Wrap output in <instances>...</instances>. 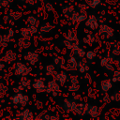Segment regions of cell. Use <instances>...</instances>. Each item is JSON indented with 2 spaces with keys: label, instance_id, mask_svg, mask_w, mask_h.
<instances>
[{
  "label": "cell",
  "instance_id": "obj_12",
  "mask_svg": "<svg viewBox=\"0 0 120 120\" xmlns=\"http://www.w3.org/2000/svg\"><path fill=\"white\" fill-rule=\"evenodd\" d=\"M101 85H102V88H103L105 91H107V90L112 86V83L110 82V81H103L102 83H101Z\"/></svg>",
  "mask_w": 120,
  "mask_h": 120
},
{
  "label": "cell",
  "instance_id": "obj_2",
  "mask_svg": "<svg viewBox=\"0 0 120 120\" xmlns=\"http://www.w3.org/2000/svg\"><path fill=\"white\" fill-rule=\"evenodd\" d=\"M16 58H17L16 53L13 51L9 50V51H7L5 52V54L2 57V61L6 62V63H12V62H14L16 60Z\"/></svg>",
  "mask_w": 120,
  "mask_h": 120
},
{
  "label": "cell",
  "instance_id": "obj_1",
  "mask_svg": "<svg viewBox=\"0 0 120 120\" xmlns=\"http://www.w3.org/2000/svg\"><path fill=\"white\" fill-rule=\"evenodd\" d=\"M31 71V68L26 67L22 62H18L14 67V74L16 76H26Z\"/></svg>",
  "mask_w": 120,
  "mask_h": 120
},
{
  "label": "cell",
  "instance_id": "obj_17",
  "mask_svg": "<svg viewBox=\"0 0 120 120\" xmlns=\"http://www.w3.org/2000/svg\"><path fill=\"white\" fill-rule=\"evenodd\" d=\"M45 8H46V9H47L48 11H50V10H52V6H51L50 4H47Z\"/></svg>",
  "mask_w": 120,
  "mask_h": 120
},
{
  "label": "cell",
  "instance_id": "obj_16",
  "mask_svg": "<svg viewBox=\"0 0 120 120\" xmlns=\"http://www.w3.org/2000/svg\"><path fill=\"white\" fill-rule=\"evenodd\" d=\"M8 46V42H5V41H3L1 44H0V47H2V48H5V47H7Z\"/></svg>",
  "mask_w": 120,
  "mask_h": 120
},
{
  "label": "cell",
  "instance_id": "obj_14",
  "mask_svg": "<svg viewBox=\"0 0 120 120\" xmlns=\"http://www.w3.org/2000/svg\"><path fill=\"white\" fill-rule=\"evenodd\" d=\"M27 103H28V97L26 95H22V97L21 98V102H20L21 106H25Z\"/></svg>",
  "mask_w": 120,
  "mask_h": 120
},
{
  "label": "cell",
  "instance_id": "obj_7",
  "mask_svg": "<svg viewBox=\"0 0 120 120\" xmlns=\"http://www.w3.org/2000/svg\"><path fill=\"white\" fill-rule=\"evenodd\" d=\"M22 97V93H20V92H18V93H16L15 95H13V96H12V98H11L12 103H13V104H15V105L20 104Z\"/></svg>",
  "mask_w": 120,
  "mask_h": 120
},
{
  "label": "cell",
  "instance_id": "obj_23",
  "mask_svg": "<svg viewBox=\"0 0 120 120\" xmlns=\"http://www.w3.org/2000/svg\"><path fill=\"white\" fill-rule=\"evenodd\" d=\"M22 1H24V0H22Z\"/></svg>",
  "mask_w": 120,
  "mask_h": 120
},
{
  "label": "cell",
  "instance_id": "obj_18",
  "mask_svg": "<svg viewBox=\"0 0 120 120\" xmlns=\"http://www.w3.org/2000/svg\"><path fill=\"white\" fill-rule=\"evenodd\" d=\"M13 34H14L13 30H12V29H9V30H8V35L11 36V37H13Z\"/></svg>",
  "mask_w": 120,
  "mask_h": 120
},
{
  "label": "cell",
  "instance_id": "obj_21",
  "mask_svg": "<svg viewBox=\"0 0 120 120\" xmlns=\"http://www.w3.org/2000/svg\"><path fill=\"white\" fill-rule=\"evenodd\" d=\"M88 57L89 58H92V57H94V54L93 53H90V52H88Z\"/></svg>",
  "mask_w": 120,
  "mask_h": 120
},
{
  "label": "cell",
  "instance_id": "obj_10",
  "mask_svg": "<svg viewBox=\"0 0 120 120\" xmlns=\"http://www.w3.org/2000/svg\"><path fill=\"white\" fill-rule=\"evenodd\" d=\"M8 16H9V18L11 19V20H13V21H16V20H18V19H20L21 17H22V13L21 12H9L8 13Z\"/></svg>",
  "mask_w": 120,
  "mask_h": 120
},
{
  "label": "cell",
  "instance_id": "obj_8",
  "mask_svg": "<svg viewBox=\"0 0 120 120\" xmlns=\"http://www.w3.org/2000/svg\"><path fill=\"white\" fill-rule=\"evenodd\" d=\"M21 36L22 38H30V37L32 36V32L29 30V28H22L21 30Z\"/></svg>",
  "mask_w": 120,
  "mask_h": 120
},
{
  "label": "cell",
  "instance_id": "obj_22",
  "mask_svg": "<svg viewBox=\"0 0 120 120\" xmlns=\"http://www.w3.org/2000/svg\"><path fill=\"white\" fill-rule=\"evenodd\" d=\"M8 19H9V16H6V17L4 18V20H5V21H8Z\"/></svg>",
  "mask_w": 120,
  "mask_h": 120
},
{
  "label": "cell",
  "instance_id": "obj_24",
  "mask_svg": "<svg viewBox=\"0 0 120 120\" xmlns=\"http://www.w3.org/2000/svg\"><path fill=\"white\" fill-rule=\"evenodd\" d=\"M0 7H1V5H0Z\"/></svg>",
  "mask_w": 120,
  "mask_h": 120
},
{
  "label": "cell",
  "instance_id": "obj_6",
  "mask_svg": "<svg viewBox=\"0 0 120 120\" xmlns=\"http://www.w3.org/2000/svg\"><path fill=\"white\" fill-rule=\"evenodd\" d=\"M18 45L21 46L22 48H28L30 45L29 42V38H21L18 40Z\"/></svg>",
  "mask_w": 120,
  "mask_h": 120
},
{
  "label": "cell",
  "instance_id": "obj_20",
  "mask_svg": "<svg viewBox=\"0 0 120 120\" xmlns=\"http://www.w3.org/2000/svg\"><path fill=\"white\" fill-rule=\"evenodd\" d=\"M3 68H4V64H3V63L0 61V71H1Z\"/></svg>",
  "mask_w": 120,
  "mask_h": 120
},
{
  "label": "cell",
  "instance_id": "obj_4",
  "mask_svg": "<svg viewBox=\"0 0 120 120\" xmlns=\"http://www.w3.org/2000/svg\"><path fill=\"white\" fill-rule=\"evenodd\" d=\"M33 87H34V88L36 89V91L38 92V93L45 91V85H44V83H43V82H42L41 80H37V81H35L34 83H33Z\"/></svg>",
  "mask_w": 120,
  "mask_h": 120
},
{
  "label": "cell",
  "instance_id": "obj_3",
  "mask_svg": "<svg viewBox=\"0 0 120 120\" xmlns=\"http://www.w3.org/2000/svg\"><path fill=\"white\" fill-rule=\"evenodd\" d=\"M24 58L25 60H27L31 65H34L36 64L38 61V54L36 52H28L25 55H24Z\"/></svg>",
  "mask_w": 120,
  "mask_h": 120
},
{
  "label": "cell",
  "instance_id": "obj_19",
  "mask_svg": "<svg viewBox=\"0 0 120 120\" xmlns=\"http://www.w3.org/2000/svg\"><path fill=\"white\" fill-rule=\"evenodd\" d=\"M27 2H28L30 5H34V3L36 2V0H27Z\"/></svg>",
  "mask_w": 120,
  "mask_h": 120
},
{
  "label": "cell",
  "instance_id": "obj_5",
  "mask_svg": "<svg viewBox=\"0 0 120 120\" xmlns=\"http://www.w3.org/2000/svg\"><path fill=\"white\" fill-rule=\"evenodd\" d=\"M19 117H20L21 119H26V120H28V119H32V118H33L32 112H31L30 110H27V109H26V110L22 111V112L20 113Z\"/></svg>",
  "mask_w": 120,
  "mask_h": 120
},
{
  "label": "cell",
  "instance_id": "obj_15",
  "mask_svg": "<svg viewBox=\"0 0 120 120\" xmlns=\"http://www.w3.org/2000/svg\"><path fill=\"white\" fill-rule=\"evenodd\" d=\"M11 2H12V0H0V5H1V7L7 8L9 6V4Z\"/></svg>",
  "mask_w": 120,
  "mask_h": 120
},
{
  "label": "cell",
  "instance_id": "obj_11",
  "mask_svg": "<svg viewBox=\"0 0 120 120\" xmlns=\"http://www.w3.org/2000/svg\"><path fill=\"white\" fill-rule=\"evenodd\" d=\"M7 91H8L7 85L4 84L3 82H0V98H2L5 96V94L7 93Z\"/></svg>",
  "mask_w": 120,
  "mask_h": 120
},
{
  "label": "cell",
  "instance_id": "obj_9",
  "mask_svg": "<svg viewBox=\"0 0 120 120\" xmlns=\"http://www.w3.org/2000/svg\"><path fill=\"white\" fill-rule=\"evenodd\" d=\"M21 85L22 86V88H28L30 85V80L26 76H22L21 79Z\"/></svg>",
  "mask_w": 120,
  "mask_h": 120
},
{
  "label": "cell",
  "instance_id": "obj_13",
  "mask_svg": "<svg viewBox=\"0 0 120 120\" xmlns=\"http://www.w3.org/2000/svg\"><path fill=\"white\" fill-rule=\"evenodd\" d=\"M27 22H29L30 25H37V19L34 16H29L27 18Z\"/></svg>",
  "mask_w": 120,
  "mask_h": 120
}]
</instances>
